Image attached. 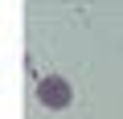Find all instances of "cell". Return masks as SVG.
Here are the masks:
<instances>
[{"instance_id": "6da1fadb", "label": "cell", "mask_w": 123, "mask_h": 119, "mask_svg": "<svg viewBox=\"0 0 123 119\" xmlns=\"http://www.w3.org/2000/svg\"><path fill=\"white\" fill-rule=\"evenodd\" d=\"M37 99H41V107H49V111H66V107L74 103V86H70V78H62V74H45V78L37 82Z\"/></svg>"}]
</instances>
